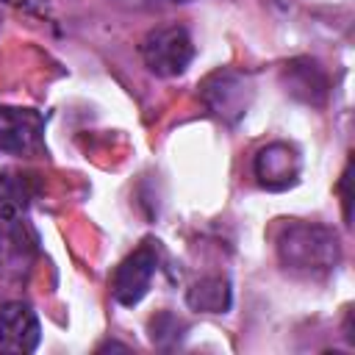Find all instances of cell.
Returning a JSON list of instances; mask_svg holds the SVG:
<instances>
[{"mask_svg": "<svg viewBox=\"0 0 355 355\" xmlns=\"http://www.w3.org/2000/svg\"><path fill=\"white\" fill-rule=\"evenodd\" d=\"M186 305L191 311H200V313H225V311H230L233 291H230L227 277L211 275V277L194 280L186 291Z\"/></svg>", "mask_w": 355, "mask_h": 355, "instance_id": "10", "label": "cell"}, {"mask_svg": "<svg viewBox=\"0 0 355 355\" xmlns=\"http://www.w3.org/2000/svg\"><path fill=\"white\" fill-rule=\"evenodd\" d=\"M280 83L286 89V94H291L294 100L322 108L327 103V92H330V80L327 72L322 69V64L316 58L300 55L283 64L280 69Z\"/></svg>", "mask_w": 355, "mask_h": 355, "instance_id": "6", "label": "cell"}, {"mask_svg": "<svg viewBox=\"0 0 355 355\" xmlns=\"http://www.w3.org/2000/svg\"><path fill=\"white\" fill-rule=\"evenodd\" d=\"M39 319L28 302L11 300L0 305V347L14 352H33L39 347Z\"/></svg>", "mask_w": 355, "mask_h": 355, "instance_id": "7", "label": "cell"}, {"mask_svg": "<svg viewBox=\"0 0 355 355\" xmlns=\"http://www.w3.org/2000/svg\"><path fill=\"white\" fill-rule=\"evenodd\" d=\"M141 61L158 78L183 75L194 58V42L183 25H164L141 39Z\"/></svg>", "mask_w": 355, "mask_h": 355, "instance_id": "3", "label": "cell"}, {"mask_svg": "<svg viewBox=\"0 0 355 355\" xmlns=\"http://www.w3.org/2000/svg\"><path fill=\"white\" fill-rule=\"evenodd\" d=\"M158 272V247L153 241L139 244L114 272L111 280V294L119 305L133 308L144 300V294L150 291V283Z\"/></svg>", "mask_w": 355, "mask_h": 355, "instance_id": "4", "label": "cell"}, {"mask_svg": "<svg viewBox=\"0 0 355 355\" xmlns=\"http://www.w3.org/2000/svg\"><path fill=\"white\" fill-rule=\"evenodd\" d=\"M302 155L288 141H272L261 147L252 158V175L266 191H286L300 180Z\"/></svg>", "mask_w": 355, "mask_h": 355, "instance_id": "5", "label": "cell"}, {"mask_svg": "<svg viewBox=\"0 0 355 355\" xmlns=\"http://www.w3.org/2000/svg\"><path fill=\"white\" fill-rule=\"evenodd\" d=\"M147 330H150V341L155 344V347H172V344H178L180 338H183V330H186V322L183 319H178L172 311H161V313H155L150 322H147Z\"/></svg>", "mask_w": 355, "mask_h": 355, "instance_id": "12", "label": "cell"}, {"mask_svg": "<svg viewBox=\"0 0 355 355\" xmlns=\"http://www.w3.org/2000/svg\"><path fill=\"white\" fill-rule=\"evenodd\" d=\"M31 183L17 172H0V219L22 216L31 205Z\"/></svg>", "mask_w": 355, "mask_h": 355, "instance_id": "11", "label": "cell"}, {"mask_svg": "<svg viewBox=\"0 0 355 355\" xmlns=\"http://www.w3.org/2000/svg\"><path fill=\"white\" fill-rule=\"evenodd\" d=\"M44 119L31 108H0V150L33 153L42 147Z\"/></svg>", "mask_w": 355, "mask_h": 355, "instance_id": "8", "label": "cell"}, {"mask_svg": "<svg viewBox=\"0 0 355 355\" xmlns=\"http://www.w3.org/2000/svg\"><path fill=\"white\" fill-rule=\"evenodd\" d=\"M252 94H255L252 92V80L244 72L230 69V67L214 69L200 83V97H202L205 108L216 119H222L227 125H236L250 111Z\"/></svg>", "mask_w": 355, "mask_h": 355, "instance_id": "2", "label": "cell"}, {"mask_svg": "<svg viewBox=\"0 0 355 355\" xmlns=\"http://www.w3.org/2000/svg\"><path fill=\"white\" fill-rule=\"evenodd\" d=\"M341 202H344V219H347V225H349V219H352V211H349V166L344 169V175H341Z\"/></svg>", "mask_w": 355, "mask_h": 355, "instance_id": "13", "label": "cell"}, {"mask_svg": "<svg viewBox=\"0 0 355 355\" xmlns=\"http://www.w3.org/2000/svg\"><path fill=\"white\" fill-rule=\"evenodd\" d=\"M169 3H186V0H169Z\"/></svg>", "mask_w": 355, "mask_h": 355, "instance_id": "14", "label": "cell"}, {"mask_svg": "<svg viewBox=\"0 0 355 355\" xmlns=\"http://www.w3.org/2000/svg\"><path fill=\"white\" fill-rule=\"evenodd\" d=\"M275 250L280 266L302 277H324L341 261L336 230L316 222H286L277 233Z\"/></svg>", "mask_w": 355, "mask_h": 355, "instance_id": "1", "label": "cell"}, {"mask_svg": "<svg viewBox=\"0 0 355 355\" xmlns=\"http://www.w3.org/2000/svg\"><path fill=\"white\" fill-rule=\"evenodd\" d=\"M36 244V230L22 216L0 219V266L8 275H22V269L31 266Z\"/></svg>", "mask_w": 355, "mask_h": 355, "instance_id": "9", "label": "cell"}]
</instances>
